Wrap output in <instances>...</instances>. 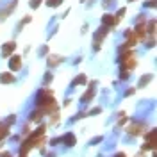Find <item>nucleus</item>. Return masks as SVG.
<instances>
[{
	"mask_svg": "<svg viewBox=\"0 0 157 157\" xmlns=\"http://www.w3.org/2000/svg\"><path fill=\"white\" fill-rule=\"evenodd\" d=\"M93 95H95V89H91V91H88V93H86V95L82 97V102H86L88 98H93Z\"/></svg>",
	"mask_w": 157,
	"mask_h": 157,
	"instance_id": "2eb2a0df",
	"label": "nucleus"
},
{
	"mask_svg": "<svg viewBox=\"0 0 157 157\" xmlns=\"http://www.w3.org/2000/svg\"><path fill=\"white\" fill-rule=\"evenodd\" d=\"M123 14H125V7H121V9H120V11H118V13H116V16H114V18H116V21H118V20H120V18H121Z\"/></svg>",
	"mask_w": 157,
	"mask_h": 157,
	"instance_id": "dca6fc26",
	"label": "nucleus"
},
{
	"mask_svg": "<svg viewBox=\"0 0 157 157\" xmlns=\"http://www.w3.org/2000/svg\"><path fill=\"white\" fill-rule=\"evenodd\" d=\"M136 157H143V154H139V155H136Z\"/></svg>",
	"mask_w": 157,
	"mask_h": 157,
	"instance_id": "5701e85b",
	"label": "nucleus"
},
{
	"mask_svg": "<svg viewBox=\"0 0 157 157\" xmlns=\"http://www.w3.org/2000/svg\"><path fill=\"white\" fill-rule=\"evenodd\" d=\"M114 157H125V154H116Z\"/></svg>",
	"mask_w": 157,
	"mask_h": 157,
	"instance_id": "4be33fe9",
	"label": "nucleus"
},
{
	"mask_svg": "<svg viewBox=\"0 0 157 157\" xmlns=\"http://www.w3.org/2000/svg\"><path fill=\"white\" fill-rule=\"evenodd\" d=\"M148 7H155V0H148Z\"/></svg>",
	"mask_w": 157,
	"mask_h": 157,
	"instance_id": "6ab92c4d",
	"label": "nucleus"
},
{
	"mask_svg": "<svg viewBox=\"0 0 157 157\" xmlns=\"http://www.w3.org/2000/svg\"><path fill=\"white\" fill-rule=\"evenodd\" d=\"M0 155H2V157H11V154H9V152H2Z\"/></svg>",
	"mask_w": 157,
	"mask_h": 157,
	"instance_id": "412c9836",
	"label": "nucleus"
},
{
	"mask_svg": "<svg viewBox=\"0 0 157 157\" xmlns=\"http://www.w3.org/2000/svg\"><path fill=\"white\" fill-rule=\"evenodd\" d=\"M36 104H38V109H41L43 113H50V111H56L57 109V104L52 97V91L50 89H43L39 91L38 98H36Z\"/></svg>",
	"mask_w": 157,
	"mask_h": 157,
	"instance_id": "f257e3e1",
	"label": "nucleus"
},
{
	"mask_svg": "<svg viewBox=\"0 0 157 157\" xmlns=\"http://www.w3.org/2000/svg\"><path fill=\"white\" fill-rule=\"evenodd\" d=\"M105 34H107V29H105V27H104V29H98V32L95 34V50H98V47H100L98 43H100L102 38H105Z\"/></svg>",
	"mask_w": 157,
	"mask_h": 157,
	"instance_id": "39448f33",
	"label": "nucleus"
},
{
	"mask_svg": "<svg viewBox=\"0 0 157 157\" xmlns=\"http://www.w3.org/2000/svg\"><path fill=\"white\" fill-rule=\"evenodd\" d=\"M20 157H25V154H21V155H20Z\"/></svg>",
	"mask_w": 157,
	"mask_h": 157,
	"instance_id": "b1692460",
	"label": "nucleus"
},
{
	"mask_svg": "<svg viewBox=\"0 0 157 157\" xmlns=\"http://www.w3.org/2000/svg\"><path fill=\"white\" fill-rule=\"evenodd\" d=\"M86 82V75H78L75 80H73V86H77V84H84Z\"/></svg>",
	"mask_w": 157,
	"mask_h": 157,
	"instance_id": "ddd939ff",
	"label": "nucleus"
},
{
	"mask_svg": "<svg viewBox=\"0 0 157 157\" xmlns=\"http://www.w3.org/2000/svg\"><path fill=\"white\" fill-rule=\"evenodd\" d=\"M141 127H143V125H139V123H134V125H130V127H128V134H132V136H137V134L141 132V130H139Z\"/></svg>",
	"mask_w": 157,
	"mask_h": 157,
	"instance_id": "1a4fd4ad",
	"label": "nucleus"
},
{
	"mask_svg": "<svg viewBox=\"0 0 157 157\" xmlns=\"http://www.w3.org/2000/svg\"><path fill=\"white\" fill-rule=\"evenodd\" d=\"M43 114H45V113H43L41 109H38L36 113H32V114H30V121H39V120H41V116H43Z\"/></svg>",
	"mask_w": 157,
	"mask_h": 157,
	"instance_id": "9b49d317",
	"label": "nucleus"
},
{
	"mask_svg": "<svg viewBox=\"0 0 157 157\" xmlns=\"http://www.w3.org/2000/svg\"><path fill=\"white\" fill-rule=\"evenodd\" d=\"M155 143H157L155 130H150L147 134V143L143 145V150H145V152H147V150H154V148H155Z\"/></svg>",
	"mask_w": 157,
	"mask_h": 157,
	"instance_id": "f03ea898",
	"label": "nucleus"
},
{
	"mask_svg": "<svg viewBox=\"0 0 157 157\" xmlns=\"http://www.w3.org/2000/svg\"><path fill=\"white\" fill-rule=\"evenodd\" d=\"M39 4H41V0H30V7H39Z\"/></svg>",
	"mask_w": 157,
	"mask_h": 157,
	"instance_id": "f3484780",
	"label": "nucleus"
},
{
	"mask_svg": "<svg viewBox=\"0 0 157 157\" xmlns=\"http://www.w3.org/2000/svg\"><path fill=\"white\" fill-rule=\"evenodd\" d=\"M16 78L14 75H11V73H2L0 75V82H4V84H11V82H14Z\"/></svg>",
	"mask_w": 157,
	"mask_h": 157,
	"instance_id": "6e6552de",
	"label": "nucleus"
},
{
	"mask_svg": "<svg viewBox=\"0 0 157 157\" xmlns=\"http://www.w3.org/2000/svg\"><path fill=\"white\" fill-rule=\"evenodd\" d=\"M148 80H150V77H143V78H141V82H139V86H143V84H147Z\"/></svg>",
	"mask_w": 157,
	"mask_h": 157,
	"instance_id": "a211bd4d",
	"label": "nucleus"
},
{
	"mask_svg": "<svg viewBox=\"0 0 157 157\" xmlns=\"http://www.w3.org/2000/svg\"><path fill=\"white\" fill-rule=\"evenodd\" d=\"M7 136H9V125H7V123H6V125H0V141Z\"/></svg>",
	"mask_w": 157,
	"mask_h": 157,
	"instance_id": "9d476101",
	"label": "nucleus"
},
{
	"mask_svg": "<svg viewBox=\"0 0 157 157\" xmlns=\"http://www.w3.org/2000/svg\"><path fill=\"white\" fill-rule=\"evenodd\" d=\"M9 68L13 70V71H18V70L21 68V57H20V56H13V57H11Z\"/></svg>",
	"mask_w": 157,
	"mask_h": 157,
	"instance_id": "7ed1b4c3",
	"label": "nucleus"
},
{
	"mask_svg": "<svg viewBox=\"0 0 157 157\" xmlns=\"http://www.w3.org/2000/svg\"><path fill=\"white\" fill-rule=\"evenodd\" d=\"M102 21H104V25H107V27H113V25L116 23V18H114L113 14H104Z\"/></svg>",
	"mask_w": 157,
	"mask_h": 157,
	"instance_id": "0eeeda50",
	"label": "nucleus"
},
{
	"mask_svg": "<svg viewBox=\"0 0 157 157\" xmlns=\"http://www.w3.org/2000/svg\"><path fill=\"white\" fill-rule=\"evenodd\" d=\"M61 61H63L61 57H57V56H52V57L48 59V66H57Z\"/></svg>",
	"mask_w": 157,
	"mask_h": 157,
	"instance_id": "f8f14e48",
	"label": "nucleus"
},
{
	"mask_svg": "<svg viewBox=\"0 0 157 157\" xmlns=\"http://www.w3.org/2000/svg\"><path fill=\"white\" fill-rule=\"evenodd\" d=\"M59 4H61V0H47V6H50V7H57Z\"/></svg>",
	"mask_w": 157,
	"mask_h": 157,
	"instance_id": "4468645a",
	"label": "nucleus"
},
{
	"mask_svg": "<svg viewBox=\"0 0 157 157\" xmlns=\"http://www.w3.org/2000/svg\"><path fill=\"white\" fill-rule=\"evenodd\" d=\"M61 141H63L66 147H73L77 139H75V136H73V134H66V136H63V139H61Z\"/></svg>",
	"mask_w": 157,
	"mask_h": 157,
	"instance_id": "423d86ee",
	"label": "nucleus"
},
{
	"mask_svg": "<svg viewBox=\"0 0 157 157\" xmlns=\"http://www.w3.org/2000/svg\"><path fill=\"white\" fill-rule=\"evenodd\" d=\"M98 113H100V109H98V107H95L93 111H91V114H98Z\"/></svg>",
	"mask_w": 157,
	"mask_h": 157,
	"instance_id": "aec40b11",
	"label": "nucleus"
},
{
	"mask_svg": "<svg viewBox=\"0 0 157 157\" xmlns=\"http://www.w3.org/2000/svg\"><path fill=\"white\" fill-rule=\"evenodd\" d=\"M14 48H16V45H14L13 41H9V43H6V45H4V48H2V56H4V57H7V56H11V54L14 52Z\"/></svg>",
	"mask_w": 157,
	"mask_h": 157,
	"instance_id": "20e7f679",
	"label": "nucleus"
}]
</instances>
